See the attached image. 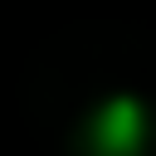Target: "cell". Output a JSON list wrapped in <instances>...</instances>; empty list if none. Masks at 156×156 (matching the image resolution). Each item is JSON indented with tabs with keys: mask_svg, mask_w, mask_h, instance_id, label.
Returning <instances> with one entry per match:
<instances>
[{
	"mask_svg": "<svg viewBox=\"0 0 156 156\" xmlns=\"http://www.w3.org/2000/svg\"><path fill=\"white\" fill-rule=\"evenodd\" d=\"M136 141H141V112H136V102H112L102 112V122H98V146L107 156H132Z\"/></svg>",
	"mask_w": 156,
	"mask_h": 156,
	"instance_id": "obj_1",
	"label": "cell"
}]
</instances>
